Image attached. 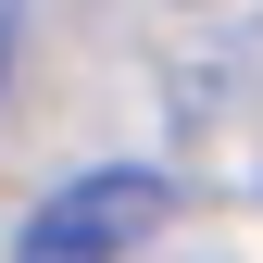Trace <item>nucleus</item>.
<instances>
[{"label":"nucleus","mask_w":263,"mask_h":263,"mask_svg":"<svg viewBox=\"0 0 263 263\" xmlns=\"http://www.w3.org/2000/svg\"><path fill=\"white\" fill-rule=\"evenodd\" d=\"M163 226H176V176H163V163H88V176H63L50 201L13 226V263H125V251H151Z\"/></svg>","instance_id":"obj_1"},{"label":"nucleus","mask_w":263,"mask_h":263,"mask_svg":"<svg viewBox=\"0 0 263 263\" xmlns=\"http://www.w3.org/2000/svg\"><path fill=\"white\" fill-rule=\"evenodd\" d=\"M13 13H25V0H0V38H13Z\"/></svg>","instance_id":"obj_2"}]
</instances>
